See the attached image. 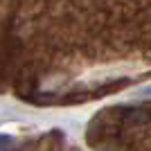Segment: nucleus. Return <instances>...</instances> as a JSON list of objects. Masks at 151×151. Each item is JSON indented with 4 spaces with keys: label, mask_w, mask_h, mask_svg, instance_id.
<instances>
[{
    "label": "nucleus",
    "mask_w": 151,
    "mask_h": 151,
    "mask_svg": "<svg viewBox=\"0 0 151 151\" xmlns=\"http://www.w3.org/2000/svg\"><path fill=\"white\" fill-rule=\"evenodd\" d=\"M12 145V140L7 138V135H0V149H5V147H9Z\"/></svg>",
    "instance_id": "f257e3e1"
},
{
    "label": "nucleus",
    "mask_w": 151,
    "mask_h": 151,
    "mask_svg": "<svg viewBox=\"0 0 151 151\" xmlns=\"http://www.w3.org/2000/svg\"><path fill=\"white\" fill-rule=\"evenodd\" d=\"M142 95H151V88H145V90H142Z\"/></svg>",
    "instance_id": "f03ea898"
}]
</instances>
